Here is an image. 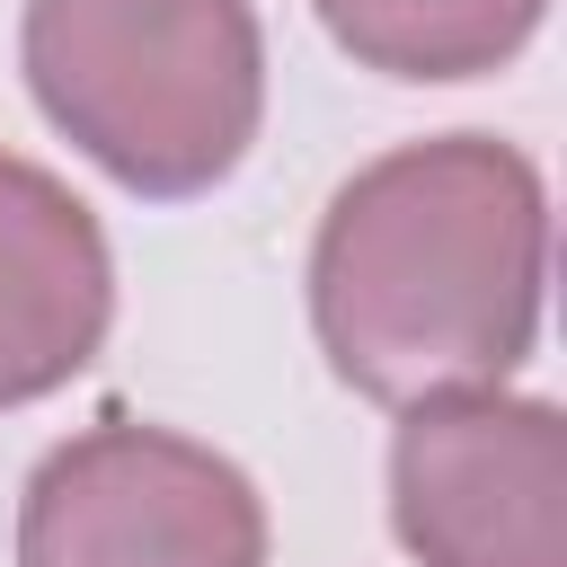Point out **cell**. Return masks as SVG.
<instances>
[{
  "instance_id": "obj_2",
  "label": "cell",
  "mask_w": 567,
  "mask_h": 567,
  "mask_svg": "<svg viewBox=\"0 0 567 567\" xmlns=\"http://www.w3.org/2000/svg\"><path fill=\"white\" fill-rule=\"evenodd\" d=\"M18 62L44 124L151 204L221 186L266 124L257 0H27Z\"/></svg>"
},
{
  "instance_id": "obj_6",
  "label": "cell",
  "mask_w": 567,
  "mask_h": 567,
  "mask_svg": "<svg viewBox=\"0 0 567 567\" xmlns=\"http://www.w3.org/2000/svg\"><path fill=\"white\" fill-rule=\"evenodd\" d=\"M328 44L381 80H478L505 71L549 0H310Z\"/></svg>"
},
{
  "instance_id": "obj_5",
  "label": "cell",
  "mask_w": 567,
  "mask_h": 567,
  "mask_svg": "<svg viewBox=\"0 0 567 567\" xmlns=\"http://www.w3.org/2000/svg\"><path fill=\"white\" fill-rule=\"evenodd\" d=\"M115 328V248L97 213L35 159L0 151V408H35L89 372Z\"/></svg>"
},
{
  "instance_id": "obj_4",
  "label": "cell",
  "mask_w": 567,
  "mask_h": 567,
  "mask_svg": "<svg viewBox=\"0 0 567 567\" xmlns=\"http://www.w3.org/2000/svg\"><path fill=\"white\" fill-rule=\"evenodd\" d=\"M390 532L416 567H567V416L514 390L399 408Z\"/></svg>"
},
{
  "instance_id": "obj_1",
  "label": "cell",
  "mask_w": 567,
  "mask_h": 567,
  "mask_svg": "<svg viewBox=\"0 0 567 567\" xmlns=\"http://www.w3.org/2000/svg\"><path fill=\"white\" fill-rule=\"evenodd\" d=\"M549 301V186L496 133L363 159L310 239V337L372 408L505 390Z\"/></svg>"
},
{
  "instance_id": "obj_3",
  "label": "cell",
  "mask_w": 567,
  "mask_h": 567,
  "mask_svg": "<svg viewBox=\"0 0 567 567\" xmlns=\"http://www.w3.org/2000/svg\"><path fill=\"white\" fill-rule=\"evenodd\" d=\"M18 567H266V496L177 425L97 416L27 470Z\"/></svg>"
}]
</instances>
